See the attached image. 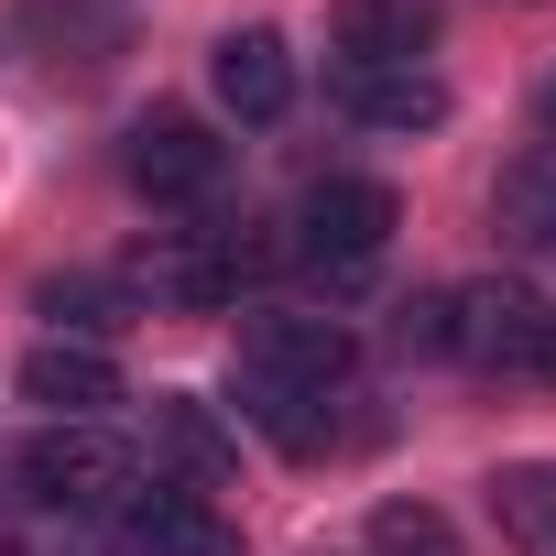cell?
Returning <instances> with one entry per match:
<instances>
[{
  "label": "cell",
  "mask_w": 556,
  "mask_h": 556,
  "mask_svg": "<svg viewBox=\"0 0 556 556\" xmlns=\"http://www.w3.org/2000/svg\"><path fill=\"white\" fill-rule=\"evenodd\" d=\"M328 45H339V77H350V66H426L437 0H339V12H328Z\"/></svg>",
  "instance_id": "8"
},
{
  "label": "cell",
  "mask_w": 556,
  "mask_h": 556,
  "mask_svg": "<svg viewBox=\"0 0 556 556\" xmlns=\"http://www.w3.org/2000/svg\"><path fill=\"white\" fill-rule=\"evenodd\" d=\"M121 523H131L142 556H240V534L218 523V502L186 491V480H142V491L121 502Z\"/></svg>",
  "instance_id": "7"
},
{
  "label": "cell",
  "mask_w": 556,
  "mask_h": 556,
  "mask_svg": "<svg viewBox=\"0 0 556 556\" xmlns=\"http://www.w3.org/2000/svg\"><path fill=\"white\" fill-rule=\"evenodd\" d=\"M371 556H458V534H447V513H426V502H382V513H371Z\"/></svg>",
  "instance_id": "13"
},
{
  "label": "cell",
  "mask_w": 556,
  "mask_h": 556,
  "mask_svg": "<svg viewBox=\"0 0 556 556\" xmlns=\"http://www.w3.org/2000/svg\"><path fill=\"white\" fill-rule=\"evenodd\" d=\"M393 229H404V197H393L382 175H328V186H306V207H295V251L328 273V285L371 273V262L393 251Z\"/></svg>",
  "instance_id": "2"
},
{
  "label": "cell",
  "mask_w": 556,
  "mask_h": 556,
  "mask_svg": "<svg viewBox=\"0 0 556 556\" xmlns=\"http://www.w3.org/2000/svg\"><path fill=\"white\" fill-rule=\"evenodd\" d=\"M23 491L55 502V513H110V502L142 491V469H131V447H121L110 426H45V437L23 447Z\"/></svg>",
  "instance_id": "3"
},
{
  "label": "cell",
  "mask_w": 556,
  "mask_h": 556,
  "mask_svg": "<svg viewBox=\"0 0 556 556\" xmlns=\"http://www.w3.org/2000/svg\"><path fill=\"white\" fill-rule=\"evenodd\" d=\"M121 175H131L153 207H197V197L229 175V142H218L207 121H186V110H153V121H131V142H121Z\"/></svg>",
  "instance_id": "4"
},
{
  "label": "cell",
  "mask_w": 556,
  "mask_h": 556,
  "mask_svg": "<svg viewBox=\"0 0 556 556\" xmlns=\"http://www.w3.org/2000/svg\"><path fill=\"white\" fill-rule=\"evenodd\" d=\"M523 371H545V382H556V306H545V328H534V361H523Z\"/></svg>",
  "instance_id": "14"
},
{
  "label": "cell",
  "mask_w": 556,
  "mask_h": 556,
  "mask_svg": "<svg viewBox=\"0 0 556 556\" xmlns=\"http://www.w3.org/2000/svg\"><path fill=\"white\" fill-rule=\"evenodd\" d=\"M339 110H350L361 131H437V121H447V88H437L426 66H350V77H339Z\"/></svg>",
  "instance_id": "10"
},
{
  "label": "cell",
  "mask_w": 556,
  "mask_h": 556,
  "mask_svg": "<svg viewBox=\"0 0 556 556\" xmlns=\"http://www.w3.org/2000/svg\"><path fill=\"white\" fill-rule=\"evenodd\" d=\"M153 447H164L186 480L240 469V437H229V426H218V404H197V393H153Z\"/></svg>",
  "instance_id": "11"
},
{
  "label": "cell",
  "mask_w": 556,
  "mask_h": 556,
  "mask_svg": "<svg viewBox=\"0 0 556 556\" xmlns=\"http://www.w3.org/2000/svg\"><path fill=\"white\" fill-rule=\"evenodd\" d=\"M207 88H218V110H229V121H285V110H295V55H285V34H273V23L218 34Z\"/></svg>",
  "instance_id": "6"
},
{
  "label": "cell",
  "mask_w": 556,
  "mask_h": 556,
  "mask_svg": "<svg viewBox=\"0 0 556 556\" xmlns=\"http://www.w3.org/2000/svg\"><path fill=\"white\" fill-rule=\"evenodd\" d=\"M45 317H55V339H66V328H77V339H88V350H99V339H110V328H121V295H110V285H99V273H55V285H45Z\"/></svg>",
  "instance_id": "12"
},
{
  "label": "cell",
  "mask_w": 556,
  "mask_h": 556,
  "mask_svg": "<svg viewBox=\"0 0 556 556\" xmlns=\"http://www.w3.org/2000/svg\"><path fill=\"white\" fill-rule=\"evenodd\" d=\"M534 328H545V306H534V285H513V273L447 295V361H480V371L534 361Z\"/></svg>",
  "instance_id": "5"
},
{
  "label": "cell",
  "mask_w": 556,
  "mask_h": 556,
  "mask_svg": "<svg viewBox=\"0 0 556 556\" xmlns=\"http://www.w3.org/2000/svg\"><path fill=\"white\" fill-rule=\"evenodd\" d=\"M545 142H556V77H545Z\"/></svg>",
  "instance_id": "15"
},
{
  "label": "cell",
  "mask_w": 556,
  "mask_h": 556,
  "mask_svg": "<svg viewBox=\"0 0 556 556\" xmlns=\"http://www.w3.org/2000/svg\"><path fill=\"white\" fill-rule=\"evenodd\" d=\"M23 404H45L55 426H99V404H121V361L88 339H45L23 361Z\"/></svg>",
  "instance_id": "9"
},
{
  "label": "cell",
  "mask_w": 556,
  "mask_h": 556,
  "mask_svg": "<svg viewBox=\"0 0 556 556\" xmlns=\"http://www.w3.org/2000/svg\"><path fill=\"white\" fill-rule=\"evenodd\" d=\"M350 361H361V339L339 317H295V306H251L240 317V404L285 437V447H317L328 437L317 404L350 382Z\"/></svg>",
  "instance_id": "1"
}]
</instances>
